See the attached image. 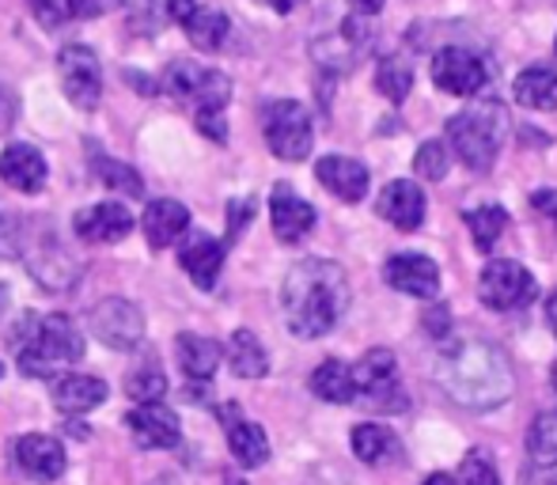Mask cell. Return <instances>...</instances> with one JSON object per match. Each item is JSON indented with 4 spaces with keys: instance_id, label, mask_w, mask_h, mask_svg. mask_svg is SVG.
<instances>
[{
    "instance_id": "6da1fadb",
    "label": "cell",
    "mask_w": 557,
    "mask_h": 485,
    "mask_svg": "<svg viewBox=\"0 0 557 485\" xmlns=\"http://www.w3.org/2000/svg\"><path fill=\"white\" fill-rule=\"evenodd\" d=\"M281 308L296 338H323L349 308V277L331 258H304L281 285Z\"/></svg>"
},
{
    "instance_id": "7a4b0ae2",
    "label": "cell",
    "mask_w": 557,
    "mask_h": 485,
    "mask_svg": "<svg viewBox=\"0 0 557 485\" xmlns=\"http://www.w3.org/2000/svg\"><path fill=\"white\" fill-rule=\"evenodd\" d=\"M12 346L20 353V372L30 380H58L69 364L84 357V334L69 315H23L12 331Z\"/></svg>"
},
{
    "instance_id": "3957f363",
    "label": "cell",
    "mask_w": 557,
    "mask_h": 485,
    "mask_svg": "<svg viewBox=\"0 0 557 485\" xmlns=\"http://www.w3.org/2000/svg\"><path fill=\"white\" fill-rule=\"evenodd\" d=\"M441 380L462 406H474V410H493L512 395V375L493 346L447 349Z\"/></svg>"
},
{
    "instance_id": "277c9868",
    "label": "cell",
    "mask_w": 557,
    "mask_h": 485,
    "mask_svg": "<svg viewBox=\"0 0 557 485\" xmlns=\"http://www.w3.org/2000/svg\"><path fill=\"white\" fill-rule=\"evenodd\" d=\"M505 133H508L505 107L493 103V99H482V103L467 107V111L447 119V152L459 156L462 167L485 175V171L497 163Z\"/></svg>"
},
{
    "instance_id": "5b68a950",
    "label": "cell",
    "mask_w": 557,
    "mask_h": 485,
    "mask_svg": "<svg viewBox=\"0 0 557 485\" xmlns=\"http://www.w3.org/2000/svg\"><path fill=\"white\" fill-rule=\"evenodd\" d=\"M163 91H171L178 103H190L198 114H224L232 99V80L198 61H171L163 73Z\"/></svg>"
},
{
    "instance_id": "8992f818",
    "label": "cell",
    "mask_w": 557,
    "mask_h": 485,
    "mask_svg": "<svg viewBox=\"0 0 557 485\" xmlns=\"http://www.w3.org/2000/svg\"><path fill=\"white\" fill-rule=\"evenodd\" d=\"M262 133L265 145L277 160L300 163L311 156V145H315V129H311V114L304 103L296 99H277L262 111Z\"/></svg>"
},
{
    "instance_id": "52a82bcc",
    "label": "cell",
    "mask_w": 557,
    "mask_h": 485,
    "mask_svg": "<svg viewBox=\"0 0 557 485\" xmlns=\"http://www.w3.org/2000/svg\"><path fill=\"white\" fill-rule=\"evenodd\" d=\"M352 387H357V398H364L372 410L403 413L410 406L403 383H398V361L391 349H368L352 364Z\"/></svg>"
},
{
    "instance_id": "ba28073f",
    "label": "cell",
    "mask_w": 557,
    "mask_h": 485,
    "mask_svg": "<svg viewBox=\"0 0 557 485\" xmlns=\"http://www.w3.org/2000/svg\"><path fill=\"white\" fill-rule=\"evenodd\" d=\"M478 296L490 311H520L539 296V281L516 258H497L478 277Z\"/></svg>"
},
{
    "instance_id": "9c48e42d",
    "label": "cell",
    "mask_w": 557,
    "mask_h": 485,
    "mask_svg": "<svg viewBox=\"0 0 557 485\" xmlns=\"http://www.w3.org/2000/svg\"><path fill=\"white\" fill-rule=\"evenodd\" d=\"M88 326L107 349H117V353H129L145 341V315L133 300L125 296H107L96 308L88 311Z\"/></svg>"
},
{
    "instance_id": "30bf717a",
    "label": "cell",
    "mask_w": 557,
    "mask_h": 485,
    "mask_svg": "<svg viewBox=\"0 0 557 485\" xmlns=\"http://www.w3.org/2000/svg\"><path fill=\"white\" fill-rule=\"evenodd\" d=\"M58 73H61V88L65 99L76 111H96L99 99H103V69L91 46L73 42L58 53Z\"/></svg>"
},
{
    "instance_id": "8fae6325",
    "label": "cell",
    "mask_w": 557,
    "mask_h": 485,
    "mask_svg": "<svg viewBox=\"0 0 557 485\" xmlns=\"http://www.w3.org/2000/svg\"><path fill=\"white\" fill-rule=\"evenodd\" d=\"M23 258H27L30 277H35L46 293H69V288L81 281V262H76V258L69 254L53 236H42L38 242L30 239V247L23 250Z\"/></svg>"
},
{
    "instance_id": "7c38bea8",
    "label": "cell",
    "mask_w": 557,
    "mask_h": 485,
    "mask_svg": "<svg viewBox=\"0 0 557 485\" xmlns=\"http://www.w3.org/2000/svg\"><path fill=\"white\" fill-rule=\"evenodd\" d=\"M490 73L478 53L462 50V46H444L433 58V84L447 96H478L485 88Z\"/></svg>"
},
{
    "instance_id": "4fadbf2b",
    "label": "cell",
    "mask_w": 557,
    "mask_h": 485,
    "mask_svg": "<svg viewBox=\"0 0 557 485\" xmlns=\"http://www.w3.org/2000/svg\"><path fill=\"white\" fill-rule=\"evenodd\" d=\"M125 428H129L133 444L145 451H171L183 440V425H178V413L168 410L163 402H148L137 410L125 413Z\"/></svg>"
},
{
    "instance_id": "5bb4252c",
    "label": "cell",
    "mask_w": 557,
    "mask_h": 485,
    "mask_svg": "<svg viewBox=\"0 0 557 485\" xmlns=\"http://www.w3.org/2000/svg\"><path fill=\"white\" fill-rule=\"evenodd\" d=\"M383 281L413 300H433L441 293V265L429 254H395L383 265Z\"/></svg>"
},
{
    "instance_id": "9a60e30c",
    "label": "cell",
    "mask_w": 557,
    "mask_h": 485,
    "mask_svg": "<svg viewBox=\"0 0 557 485\" xmlns=\"http://www.w3.org/2000/svg\"><path fill=\"white\" fill-rule=\"evenodd\" d=\"M425 190H421L413 178H395V183L383 186L380 201H375V213L387 224H395L398 232H418L425 224Z\"/></svg>"
},
{
    "instance_id": "2e32d148",
    "label": "cell",
    "mask_w": 557,
    "mask_h": 485,
    "mask_svg": "<svg viewBox=\"0 0 557 485\" xmlns=\"http://www.w3.org/2000/svg\"><path fill=\"white\" fill-rule=\"evenodd\" d=\"M270 221H273V236L281 242H300L315 228L319 213H315V206L304 201L288 183H277L270 194Z\"/></svg>"
},
{
    "instance_id": "e0dca14e",
    "label": "cell",
    "mask_w": 557,
    "mask_h": 485,
    "mask_svg": "<svg viewBox=\"0 0 557 485\" xmlns=\"http://www.w3.org/2000/svg\"><path fill=\"white\" fill-rule=\"evenodd\" d=\"M221 421H224L227 448H232L235 463L247 467V471H255V467H262L265 459H270V436H265L262 425H255V421L243 418L239 406L235 402L221 406Z\"/></svg>"
},
{
    "instance_id": "ac0fdd59",
    "label": "cell",
    "mask_w": 557,
    "mask_h": 485,
    "mask_svg": "<svg viewBox=\"0 0 557 485\" xmlns=\"http://www.w3.org/2000/svg\"><path fill=\"white\" fill-rule=\"evenodd\" d=\"M73 232L84 242H117L133 232V213L122 201H99L73 216Z\"/></svg>"
},
{
    "instance_id": "d6986e66",
    "label": "cell",
    "mask_w": 557,
    "mask_h": 485,
    "mask_svg": "<svg viewBox=\"0 0 557 485\" xmlns=\"http://www.w3.org/2000/svg\"><path fill=\"white\" fill-rule=\"evenodd\" d=\"M178 262H183V270L190 273L194 285H198L201 293H209V288H216V281H221L224 242L213 239L209 232H190L183 247H178Z\"/></svg>"
},
{
    "instance_id": "ffe728a7",
    "label": "cell",
    "mask_w": 557,
    "mask_h": 485,
    "mask_svg": "<svg viewBox=\"0 0 557 485\" xmlns=\"http://www.w3.org/2000/svg\"><path fill=\"white\" fill-rule=\"evenodd\" d=\"M15 463L38 482H58L65 474V444L58 436H46V433H30V436H20L15 444Z\"/></svg>"
},
{
    "instance_id": "44dd1931",
    "label": "cell",
    "mask_w": 557,
    "mask_h": 485,
    "mask_svg": "<svg viewBox=\"0 0 557 485\" xmlns=\"http://www.w3.org/2000/svg\"><path fill=\"white\" fill-rule=\"evenodd\" d=\"M46 156L35 145H8L0 152V183L12 186L15 194H38L46 186Z\"/></svg>"
},
{
    "instance_id": "7402d4cb",
    "label": "cell",
    "mask_w": 557,
    "mask_h": 485,
    "mask_svg": "<svg viewBox=\"0 0 557 485\" xmlns=\"http://www.w3.org/2000/svg\"><path fill=\"white\" fill-rule=\"evenodd\" d=\"M140 228L148 236V247L152 250H168L171 242H178L190 228V209L175 198H156L148 201L145 216H140Z\"/></svg>"
},
{
    "instance_id": "603a6c76",
    "label": "cell",
    "mask_w": 557,
    "mask_h": 485,
    "mask_svg": "<svg viewBox=\"0 0 557 485\" xmlns=\"http://www.w3.org/2000/svg\"><path fill=\"white\" fill-rule=\"evenodd\" d=\"M315 178L334 194L337 201H364L368 194V167L360 160H349V156H323L315 163Z\"/></svg>"
},
{
    "instance_id": "cb8c5ba5",
    "label": "cell",
    "mask_w": 557,
    "mask_h": 485,
    "mask_svg": "<svg viewBox=\"0 0 557 485\" xmlns=\"http://www.w3.org/2000/svg\"><path fill=\"white\" fill-rule=\"evenodd\" d=\"M107 383L96 380V375H58L50 387V398L65 418H81V413L96 410V406L107 402Z\"/></svg>"
},
{
    "instance_id": "d4e9b609",
    "label": "cell",
    "mask_w": 557,
    "mask_h": 485,
    "mask_svg": "<svg viewBox=\"0 0 557 485\" xmlns=\"http://www.w3.org/2000/svg\"><path fill=\"white\" fill-rule=\"evenodd\" d=\"M178 349V364H183V375L194 383H209L216 375V368L224 361L221 341L206 338V334H178L175 341Z\"/></svg>"
},
{
    "instance_id": "484cf974",
    "label": "cell",
    "mask_w": 557,
    "mask_h": 485,
    "mask_svg": "<svg viewBox=\"0 0 557 485\" xmlns=\"http://www.w3.org/2000/svg\"><path fill=\"white\" fill-rule=\"evenodd\" d=\"M349 444H352V456H357L360 463H368V467H387V463H395V459L403 456V444H398V436L391 433L387 425H375V421H364V425L352 428Z\"/></svg>"
},
{
    "instance_id": "4316f807",
    "label": "cell",
    "mask_w": 557,
    "mask_h": 485,
    "mask_svg": "<svg viewBox=\"0 0 557 485\" xmlns=\"http://www.w3.org/2000/svg\"><path fill=\"white\" fill-rule=\"evenodd\" d=\"M516 103L528 111H557V73L546 65H531L512 84Z\"/></svg>"
},
{
    "instance_id": "83f0119b",
    "label": "cell",
    "mask_w": 557,
    "mask_h": 485,
    "mask_svg": "<svg viewBox=\"0 0 557 485\" xmlns=\"http://www.w3.org/2000/svg\"><path fill=\"white\" fill-rule=\"evenodd\" d=\"M183 27H186V38H190L201 53H216L227 42V30H232V23H227V15L221 12V8L198 4L183 20Z\"/></svg>"
},
{
    "instance_id": "f1b7e54d",
    "label": "cell",
    "mask_w": 557,
    "mask_h": 485,
    "mask_svg": "<svg viewBox=\"0 0 557 485\" xmlns=\"http://www.w3.org/2000/svg\"><path fill=\"white\" fill-rule=\"evenodd\" d=\"M311 390H315L323 402H334V406H345L357 398V387H352V368L345 361H337V357H331V361H323L311 372Z\"/></svg>"
},
{
    "instance_id": "f546056e",
    "label": "cell",
    "mask_w": 557,
    "mask_h": 485,
    "mask_svg": "<svg viewBox=\"0 0 557 485\" xmlns=\"http://www.w3.org/2000/svg\"><path fill=\"white\" fill-rule=\"evenodd\" d=\"M227 364L239 380H262L270 372V357H265L262 341L250 331H235L232 341H227Z\"/></svg>"
},
{
    "instance_id": "4dcf8cb0",
    "label": "cell",
    "mask_w": 557,
    "mask_h": 485,
    "mask_svg": "<svg viewBox=\"0 0 557 485\" xmlns=\"http://www.w3.org/2000/svg\"><path fill=\"white\" fill-rule=\"evenodd\" d=\"M91 171H96L99 183L111 186L114 194H125V198H140V194H145V183H140L137 171L122 160H111V156L99 152V148H91Z\"/></svg>"
},
{
    "instance_id": "1f68e13d",
    "label": "cell",
    "mask_w": 557,
    "mask_h": 485,
    "mask_svg": "<svg viewBox=\"0 0 557 485\" xmlns=\"http://www.w3.org/2000/svg\"><path fill=\"white\" fill-rule=\"evenodd\" d=\"M462 221H467L470 239H474V247L482 250V254H490V250L497 247L500 232L508 228V213H505L500 206H478V209H467V213H462Z\"/></svg>"
},
{
    "instance_id": "d6a6232c",
    "label": "cell",
    "mask_w": 557,
    "mask_h": 485,
    "mask_svg": "<svg viewBox=\"0 0 557 485\" xmlns=\"http://www.w3.org/2000/svg\"><path fill=\"white\" fill-rule=\"evenodd\" d=\"M375 88H380L383 99H391V103H406V96L413 91V65L406 58H398V53H391V58L380 61V69H375Z\"/></svg>"
},
{
    "instance_id": "836d02e7",
    "label": "cell",
    "mask_w": 557,
    "mask_h": 485,
    "mask_svg": "<svg viewBox=\"0 0 557 485\" xmlns=\"http://www.w3.org/2000/svg\"><path fill=\"white\" fill-rule=\"evenodd\" d=\"M528 456L539 467H557V410H546L528 428Z\"/></svg>"
},
{
    "instance_id": "e575fe53",
    "label": "cell",
    "mask_w": 557,
    "mask_h": 485,
    "mask_svg": "<svg viewBox=\"0 0 557 485\" xmlns=\"http://www.w3.org/2000/svg\"><path fill=\"white\" fill-rule=\"evenodd\" d=\"M125 395L133 398L137 406H148V402H160L168 395V375L156 361H145L140 368H133L129 380H125Z\"/></svg>"
},
{
    "instance_id": "d590c367",
    "label": "cell",
    "mask_w": 557,
    "mask_h": 485,
    "mask_svg": "<svg viewBox=\"0 0 557 485\" xmlns=\"http://www.w3.org/2000/svg\"><path fill=\"white\" fill-rule=\"evenodd\" d=\"M447 167H451V152H447L444 140H425V145L413 152V171H418L421 178H429V183H441L447 175Z\"/></svg>"
},
{
    "instance_id": "8d00e7d4",
    "label": "cell",
    "mask_w": 557,
    "mask_h": 485,
    "mask_svg": "<svg viewBox=\"0 0 557 485\" xmlns=\"http://www.w3.org/2000/svg\"><path fill=\"white\" fill-rule=\"evenodd\" d=\"M455 485H500L497 467H493V459L485 456V451H470V456L462 459L459 482Z\"/></svg>"
},
{
    "instance_id": "74e56055",
    "label": "cell",
    "mask_w": 557,
    "mask_h": 485,
    "mask_svg": "<svg viewBox=\"0 0 557 485\" xmlns=\"http://www.w3.org/2000/svg\"><path fill=\"white\" fill-rule=\"evenodd\" d=\"M133 8V27L145 30V35H160V27L171 20L168 0H129Z\"/></svg>"
},
{
    "instance_id": "f35d334b",
    "label": "cell",
    "mask_w": 557,
    "mask_h": 485,
    "mask_svg": "<svg viewBox=\"0 0 557 485\" xmlns=\"http://www.w3.org/2000/svg\"><path fill=\"white\" fill-rule=\"evenodd\" d=\"M255 221V201L250 198H239L227 206V242L239 239V232L247 228V224Z\"/></svg>"
},
{
    "instance_id": "ab89813d",
    "label": "cell",
    "mask_w": 557,
    "mask_h": 485,
    "mask_svg": "<svg viewBox=\"0 0 557 485\" xmlns=\"http://www.w3.org/2000/svg\"><path fill=\"white\" fill-rule=\"evenodd\" d=\"M65 4H69V15H76V20H96V15L114 12L122 0H65Z\"/></svg>"
},
{
    "instance_id": "60d3db41",
    "label": "cell",
    "mask_w": 557,
    "mask_h": 485,
    "mask_svg": "<svg viewBox=\"0 0 557 485\" xmlns=\"http://www.w3.org/2000/svg\"><path fill=\"white\" fill-rule=\"evenodd\" d=\"M27 4H30V12H35L38 20L46 23V27H58V23L69 15V4H65V0H27Z\"/></svg>"
},
{
    "instance_id": "b9f144b4",
    "label": "cell",
    "mask_w": 557,
    "mask_h": 485,
    "mask_svg": "<svg viewBox=\"0 0 557 485\" xmlns=\"http://www.w3.org/2000/svg\"><path fill=\"white\" fill-rule=\"evenodd\" d=\"M15 119H20V99H15V91L8 84H0V137L12 129Z\"/></svg>"
},
{
    "instance_id": "7bdbcfd3",
    "label": "cell",
    "mask_w": 557,
    "mask_h": 485,
    "mask_svg": "<svg viewBox=\"0 0 557 485\" xmlns=\"http://www.w3.org/2000/svg\"><path fill=\"white\" fill-rule=\"evenodd\" d=\"M198 129L206 133L209 140H216V145H224V140H227L224 114H198Z\"/></svg>"
},
{
    "instance_id": "ee69618b",
    "label": "cell",
    "mask_w": 557,
    "mask_h": 485,
    "mask_svg": "<svg viewBox=\"0 0 557 485\" xmlns=\"http://www.w3.org/2000/svg\"><path fill=\"white\" fill-rule=\"evenodd\" d=\"M531 206H535L539 213H546L557 224V194L554 190H539L535 198H531Z\"/></svg>"
},
{
    "instance_id": "f6af8a7d",
    "label": "cell",
    "mask_w": 557,
    "mask_h": 485,
    "mask_svg": "<svg viewBox=\"0 0 557 485\" xmlns=\"http://www.w3.org/2000/svg\"><path fill=\"white\" fill-rule=\"evenodd\" d=\"M198 4H201V0H168V15H171L175 23H183L186 15H190Z\"/></svg>"
},
{
    "instance_id": "bcb514c9",
    "label": "cell",
    "mask_w": 557,
    "mask_h": 485,
    "mask_svg": "<svg viewBox=\"0 0 557 485\" xmlns=\"http://www.w3.org/2000/svg\"><path fill=\"white\" fill-rule=\"evenodd\" d=\"M352 4V12L357 15H375V12H383V4H387V0H349Z\"/></svg>"
},
{
    "instance_id": "7dc6e473",
    "label": "cell",
    "mask_w": 557,
    "mask_h": 485,
    "mask_svg": "<svg viewBox=\"0 0 557 485\" xmlns=\"http://www.w3.org/2000/svg\"><path fill=\"white\" fill-rule=\"evenodd\" d=\"M265 4L273 8V12H281V15H288V12H296V8L304 4V0H265Z\"/></svg>"
},
{
    "instance_id": "c3c4849f",
    "label": "cell",
    "mask_w": 557,
    "mask_h": 485,
    "mask_svg": "<svg viewBox=\"0 0 557 485\" xmlns=\"http://www.w3.org/2000/svg\"><path fill=\"white\" fill-rule=\"evenodd\" d=\"M546 319H550V331H554V338H557V288H554L550 303H546Z\"/></svg>"
},
{
    "instance_id": "681fc988",
    "label": "cell",
    "mask_w": 557,
    "mask_h": 485,
    "mask_svg": "<svg viewBox=\"0 0 557 485\" xmlns=\"http://www.w3.org/2000/svg\"><path fill=\"white\" fill-rule=\"evenodd\" d=\"M421 485H455V478H451V474H429Z\"/></svg>"
},
{
    "instance_id": "f907efd6",
    "label": "cell",
    "mask_w": 557,
    "mask_h": 485,
    "mask_svg": "<svg viewBox=\"0 0 557 485\" xmlns=\"http://www.w3.org/2000/svg\"><path fill=\"white\" fill-rule=\"evenodd\" d=\"M4 311H8V288L0 285V319H4Z\"/></svg>"
},
{
    "instance_id": "816d5d0a",
    "label": "cell",
    "mask_w": 557,
    "mask_h": 485,
    "mask_svg": "<svg viewBox=\"0 0 557 485\" xmlns=\"http://www.w3.org/2000/svg\"><path fill=\"white\" fill-rule=\"evenodd\" d=\"M224 485H247V478H239V474H227Z\"/></svg>"
},
{
    "instance_id": "f5cc1de1",
    "label": "cell",
    "mask_w": 557,
    "mask_h": 485,
    "mask_svg": "<svg viewBox=\"0 0 557 485\" xmlns=\"http://www.w3.org/2000/svg\"><path fill=\"white\" fill-rule=\"evenodd\" d=\"M550 383H554V390H557V361H554V368H550Z\"/></svg>"
},
{
    "instance_id": "db71d44e",
    "label": "cell",
    "mask_w": 557,
    "mask_h": 485,
    "mask_svg": "<svg viewBox=\"0 0 557 485\" xmlns=\"http://www.w3.org/2000/svg\"><path fill=\"white\" fill-rule=\"evenodd\" d=\"M0 236H4V221H0Z\"/></svg>"
},
{
    "instance_id": "11a10c76",
    "label": "cell",
    "mask_w": 557,
    "mask_h": 485,
    "mask_svg": "<svg viewBox=\"0 0 557 485\" xmlns=\"http://www.w3.org/2000/svg\"><path fill=\"white\" fill-rule=\"evenodd\" d=\"M0 375H4V364H0Z\"/></svg>"
},
{
    "instance_id": "9f6ffc18",
    "label": "cell",
    "mask_w": 557,
    "mask_h": 485,
    "mask_svg": "<svg viewBox=\"0 0 557 485\" xmlns=\"http://www.w3.org/2000/svg\"><path fill=\"white\" fill-rule=\"evenodd\" d=\"M550 485H557V482H550Z\"/></svg>"
}]
</instances>
